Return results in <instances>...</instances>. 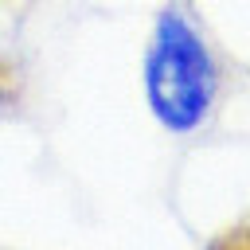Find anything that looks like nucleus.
I'll use <instances>...</instances> for the list:
<instances>
[{"mask_svg":"<svg viewBox=\"0 0 250 250\" xmlns=\"http://www.w3.org/2000/svg\"><path fill=\"white\" fill-rule=\"evenodd\" d=\"M141 74H145V98L156 125L180 137L195 133L211 117L223 86L211 43L195 27V20L176 4H164L156 12Z\"/></svg>","mask_w":250,"mask_h":250,"instance_id":"obj_1","label":"nucleus"},{"mask_svg":"<svg viewBox=\"0 0 250 250\" xmlns=\"http://www.w3.org/2000/svg\"><path fill=\"white\" fill-rule=\"evenodd\" d=\"M207 250H250V215L238 219V223H230L227 230H219L207 242Z\"/></svg>","mask_w":250,"mask_h":250,"instance_id":"obj_2","label":"nucleus"}]
</instances>
